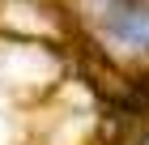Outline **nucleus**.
Returning a JSON list of instances; mask_svg holds the SVG:
<instances>
[{
	"label": "nucleus",
	"mask_w": 149,
	"mask_h": 145,
	"mask_svg": "<svg viewBox=\"0 0 149 145\" xmlns=\"http://www.w3.org/2000/svg\"><path fill=\"white\" fill-rule=\"evenodd\" d=\"M107 22H111V34L119 43L149 47V4H141V0H115Z\"/></svg>",
	"instance_id": "1"
}]
</instances>
